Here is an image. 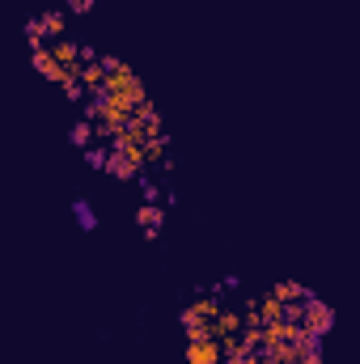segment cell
Segmentation results:
<instances>
[{"mask_svg":"<svg viewBox=\"0 0 360 364\" xmlns=\"http://www.w3.org/2000/svg\"><path fill=\"white\" fill-rule=\"evenodd\" d=\"M216 318H221V305H216V297H200L195 305L182 309V326H208L216 335Z\"/></svg>","mask_w":360,"mask_h":364,"instance_id":"1","label":"cell"},{"mask_svg":"<svg viewBox=\"0 0 360 364\" xmlns=\"http://www.w3.org/2000/svg\"><path fill=\"white\" fill-rule=\"evenodd\" d=\"M301 326L314 335V339H322L331 326H335V313H331V305L326 301H318V297H309L305 301V318H301Z\"/></svg>","mask_w":360,"mask_h":364,"instance_id":"2","label":"cell"},{"mask_svg":"<svg viewBox=\"0 0 360 364\" xmlns=\"http://www.w3.org/2000/svg\"><path fill=\"white\" fill-rule=\"evenodd\" d=\"M30 60H34V72H43L47 81H60V85H64V81H72V77H77V72H68V68H64V64L51 56V47H43V51H34Z\"/></svg>","mask_w":360,"mask_h":364,"instance_id":"3","label":"cell"},{"mask_svg":"<svg viewBox=\"0 0 360 364\" xmlns=\"http://www.w3.org/2000/svg\"><path fill=\"white\" fill-rule=\"evenodd\" d=\"M165 216H170V212H165L161 204H144V208L136 212V225L144 229V237H149V241H153V237L161 233V225H165Z\"/></svg>","mask_w":360,"mask_h":364,"instance_id":"4","label":"cell"},{"mask_svg":"<svg viewBox=\"0 0 360 364\" xmlns=\"http://www.w3.org/2000/svg\"><path fill=\"white\" fill-rule=\"evenodd\" d=\"M221 343L216 339H204V343H191L187 348V364H221Z\"/></svg>","mask_w":360,"mask_h":364,"instance_id":"5","label":"cell"},{"mask_svg":"<svg viewBox=\"0 0 360 364\" xmlns=\"http://www.w3.org/2000/svg\"><path fill=\"white\" fill-rule=\"evenodd\" d=\"M106 174H115V178H123V182H132L136 174H140V165L128 157V153H119V149H110V161H106Z\"/></svg>","mask_w":360,"mask_h":364,"instance_id":"6","label":"cell"},{"mask_svg":"<svg viewBox=\"0 0 360 364\" xmlns=\"http://www.w3.org/2000/svg\"><path fill=\"white\" fill-rule=\"evenodd\" d=\"M272 293L284 301V305H297V301H309V293H305V284H297V280H284V284H272Z\"/></svg>","mask_w":360,"mask_h":364,"instance_id":"7","label":"cell"},{"mask_svg":"<svg viewBox=\"0 0 360 364\" xmlns=\"http://www.w3.org/2000/svg\"><path fill=\"white\" fill-rule=\"evenodd\" d=\"M242 318H237L233 309H221V318H216V339H225V335H242Z\"/></svg>","mask_w":360,"mask_h":364,"instance_id":"8","label":"cell"},{"mask_svg":"<svg viewBox=\"0 0 360 364\" xmlns=\"http://www.w3.org/2000/svg\"><path fill=\"white\" fill-rule=\"evenodd\" d=\"M26 43L34 47V51H43V47H47V30H43V17H30V21H26Z\"/></svg>","mask_w":360,"mask_h":364,"instance_id":"9","label":"cell"},{"mask_svg":"<svg viewBox=\"0 0 360 364\" xmlns=\"http://www.w3.org/2000/svg\"><path fill=\"white\" fill-rule=\"evenodd\" d=\"M72 216H77V225H81V229H98V216H93V208H89L85 199L72 204Z\"/></svg>","mask_w":360,"mask_h":364,"instance_id":"10","label":"cell"},{"mask_svg":"<svg viewBox=\"0 0 360 364\" xmlns=\"http://www.w3.org/2000/svg\"><path fill=\"white\" fill-rule=\"evenodd\" d=\"M93 136H98V128H93V123H89V119H81V123H77V128H72V144H77V149H85V144H89Z\"/></svg>","mask_w":360,"mask_h":364,"instance_id":"11","label":"cell"},{"mask_svg":"<svg viewBox=\"0 0 360 364\" xmlns=\"http://www.w3.org/2000/svg\"><path fill=\"white\" fill-rule=\"evenodd\" d=\"M43 30H47V38H60L64 34V13H43Z\"/></svg>","mask_w":360,"mask_h":364,"instance_id":"12","label":"cell"},{"mask_svg":"<svg viewBox=\"0 0 360 364\" xmlns=\"http://www.w3.org/2000/svg\"><path fill=\"white\" fill-rule=\"evenodd\" d=\"M60 89H64V93H68V102H81V98H85V93H89V89H85V81H81V77H72V81H64V85H60Z\"/></svg>","mask_w":360,"mask_h":364,"instance_id":"13","label":"cell"},{"mask_svg":"<svg viewBox=\"0 0 360 364\" xmlns=\"http://www.w3.org/2000/svg\"><path fill=\"white\" fill-rule=\"evenodd\" d=\"M106 161H110L106 149H85V165H89V169H106Z\"/></svg>","mask_w":360,"mask_h":364,"instance_id":"14","label":"cell"},{"mask_svg":"<svg viewBox=\"0 0 360 364\" xmlns=\"http://www.w3.org/2000/svg\"><path fill=\"white\" fill-rule=\"evenodd\" d=\"M225 364H263V356H259V352H242V356H233V360H225Z\"/></svg>","mask_w":360,"mask_h":364,"instance_id":"15","label":"cell"},{"mask_svg":"<svg viewBox=\"0 0 360 364\" xmlns=\"http://www.w3.org/2000/svg\"><path fill=\"white\" fill-rule=\"evenodd\" d=\"M68 9H72V13H89L93 0H68Z\"/></svg>","mask_w":360,"mask_h":364,"instance_id":"16","label":"cell"},{"mask_svg":"<svg viewBox=\"0 0 360 364\" xmlns=\"http://www.w3.org/2000/svg\"><path fill=\"white\" fill-rule=\"evenodd\" d=\"M140 186H144V199H149V204H157V199H161V191H157L153 182H140Z\"/></svg>","mask_w":360,"mask_h":364,"instance_id":"17","label":"cell"}]
</instances>
